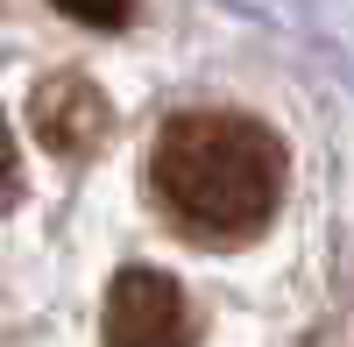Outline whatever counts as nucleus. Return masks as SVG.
Listing matches in <instances>:
<instances>
[{
	"mask_svg": "<svg viewBox=\"0 0 354 347\" xmlns=\"http://www.w3.org/2000/svg\"><path fill=\"white\" fill-rule=\"evenodd\" d=\"M149 178L192 241L234 248L262 234L283 198V142L248 113H177L156 135Z\"/></svg>",
	"mask_w": 354,
	"mask_h": 347,
	"instance_id": "obj_1",
	"label": "nucleus"
},
{
	"mask_svg": "<svg viewBox=\"0 0 354 347\" xmlns=\"http://www.w3.org/2000/svg\"><path fill=\"white\" fill-rule=\"evenodd\" d=\"M106 347H192L185 291L163 270H121L106 291Z\"/></svg>",
	"mask_w": 354,
	"mask_h": 347,
	"instance_id": "obj_2",
	"label": "nucleus"
},
{
	"mask_svg": "<svg viewBox=\"0 0 354 347\" xmlns=\"http://www.w3.org/2000/svg\"><path fill=\"white\" fill-rule=\"evenodd\" d=\"M106 93L93 78H78V71H57L36 85V100H28V128H36V142L50 156H93L100 142H106Z\"/></svg>",
	"mask_w": 354,
	"mask_h": 347,
	"instance_id": "obj_3",
	"label": "nucleus"
},
{
	"mask_svg": "<svg viewBox=\"0 0 354 347\" xmlns=\"http://www.w3.org/2000/svg\"><path fill=\"white\" fill-rule=\"evenodd\" d=\"M57 15H71V21H85V28H121L128 21V0H50Z\"/></svg>",
	"mask_w": 354,
	"mask_h": 347,
	"instance_id": "obj_4",
	"label": "nucleus"
},
{
	"mask_svg": "<svg viewBox=\"0 0 354 347\" xmlns=\"http://www.w3.org/2000/svg\"><path fill=\"white\" fill-rule=\"evenodd\" d=\"M8 198H15V135L0 121V213H8Z\"/></svg>",
	"mask_w": 354,
	"mask_h": 347,
	"instance_id": "obj_5",
	"label": "nucleus"
}]
</instances>
